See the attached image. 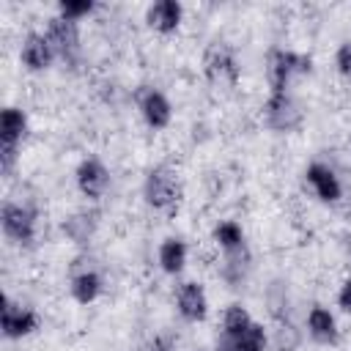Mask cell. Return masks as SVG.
I'll return each mask as SVG.
<instances>
[{"label": "cell", "instance_id": "cell-1", "mask_svg": "<svg viewBox=\"0 0 351 351\" xmlns=\"http://www.w3.org/2000/svg\"><path fill=\"white\" fill-rule=\"evenodd\" d=\"M266 71H269L271 93H282L296 77H304L313 71V58L302 52H291V49H271Z\"/></svg>", "mask_w": 351, "mask_h": 351}, {"label": "cell", "instance_id": "cell-2", "mask_svg": "<svg viewBox=\"0 0 351 351\" xmlns=\"http://www.w3.org/2000/svg\"><path fill=\"white\" fill-rule=\"evenodd\" d=\"M203 74L211 85H236L239 63L233 49L225 41H211L203 52Z\"/></svg>", "mask_w": 351, "mask_h": 351}, {"label": "cell", "instance_id": "cell-3", "mask_svg": "<svg viewBox=\"0 0 351 351\" xmlns=\"http://www.w3.org/2000/svg\"><path fill=\"white\" fill-rule=\"evenodd\" d=\"M263 112H266L269 129H274V132H296L304 123V110H302L299 99L293 93H288V90L271 93L266 107H263Z\"/></svg>", "mask_w": 351, "mask_h": 351}, {"label": "cell", "instance_id": "cell-4", "mask_svg": "<svg viewBox=\"0 0 351 351\" xmlns=\"http://www.w3.org/2000/svg\"><path fill=\"white\" fill-rule=\"evenodd\" d=\"M3 233L16 244H30L36 239V211L19 203H5L0 211Z\"/></svg>", "mask_w": 351, "mask_h": 351}, {"label": "cell", "instance_id": "cell-5", "mask_svg": "<svg viewBox=\"0 0 351 351\" xmlns=\"http://www.w3.org/2000/svg\"><path fill=\"white\" fill-rule=\"evenodd\" d=\"M0 329L5 337L16 340V337H27L38 329V313L27 310L22 304H16L11 296H3V307H0Z\"/></svg>", "mask_w": 351, "mask_h": 351}, {"label": "cell", "instance_id": "cell-6", "mask_svg": "<svg viewBox=\"0 0 351 351\" xmlns=\"http://www.w3.org/2000/svg\"><path fill=\"white\" fill-rule=\"evenodd\" d=\"M143 195H145V203L151 208H167L178 200V181L167 167H154L145 176Z\"/></svg>", "mask_w": 351, "mask_h": 351}, {"label": "cell", "instance_id": "cell-7", "mask_svg": "<svg viewBox=\"0 0 351 351\" xmlns=\"http://www.w3.org/2000/svg\"><path fill=\"white\" fill-rule=\"evenodd\" d=\"M137 107H140V112L151 129H165L173 118V107H170L167 96L156 88H148V85H143L137 90Z\"/></svg>", "mask_w": 351, "mask_h": 351}, {"label": "cell", "instance_id": "cell-8", "mask_svg": "<svg viewBox=\"0 0 351 351\" xmlns=\"http://www.w3.org/2000/svg\"><path fill=\"white\" fill-rule=\"evenodd\" d=\"M77 186H80V192L85 197L99 200L110 186V170L104 167V162L96 159V156L82 159L80 167H77Z\"/></svg>", "mask_w": 351, "mask_h": 351}, {"label": "cell", "instance_id": "cell-9", "mask_svg": "<svg viewBox=\"0 0 351 351\" xmlns=\"http://www.w3.org/2000/svg\"><path fill=\"white\" fill-rule=\"evenodd\" d=\"M47 38L55 49V55L71 60L77 52H80V27L77 22L71 19H63V16H52L49 25H47Z\"/></svg>", "mask_w": 351, "mask_h": 351}, {"label": "cell", "instance_id": "cell-10", "mask_svg": "<svg viewBox=\"0 0 351 351\" xmlns=\"http://www.w3.org/2000/svg\"><path fill=\"white\" fill-rule=\"evenodd\" d=\"M19 58H22V63H25V69H30V71H44V69L52 66V60H55L58 55H55V49H52V44H49L47 33H36V30H33V33L25 36Z\"/></svg>", "mask_w": 351, "mask_h": 351}, {"label": "cell", "instance_id": "cell-11", "mask_svg": "<svg viewBox=\"0 0 351 351\" xmlns=\"http://www.w3.org/2000/svg\"><path fill=\"white\" fill-rule=\"evenodd\" d=\"M304 178H307V184L313 186V192H315L324 203L340 200L343 186H340V181H337V176H335L332 167H326V165H321V162H313V165H307Z\"/></svg>", "mask_w": 351, "mask_h": 351}, {"label": "cell", "instance_id": "cell-12", "mask_svg": "<svg viewBox=\"0 0 351 351\" xmlns=\"http://www.w3.org/2000/svg\"><path fill=\"white\" fill-rule=\"evenodd\" d=\"M178 313H181V318H186V321H203L206 315H208V299H206V291H203V285L200 282H184L181 288H178Z\"/></svg>", "mask_w": 351, "mask_h": 351}, {"label": "cell", "instance_id": "cell-13", "mask_svg": "<svg viewBox=\"0 0 351 351\" xmlns=\"http://www.w3.org/2000/svg\"><path fill=\"white\" fill-rule=\"evenodd\" d=\"M181 16H184V8H181V3H176V0H156V3H151L148 11H145V22H148L156 33H173V30H178Z\"/></svg>", "mask_w": 351, "mask_h": 351}, {"label": "cell", "instance_id": "cell-14", "mask_svg": "<svg viewBox=\"0 0 351 351\" xmlns=\"http://www.w3.org/2000/svg\"><path fill=\"white\" fill-rule=\"evenodd\" d=\"M263 348H266V329L255 321L241 335H222L217 340V351H263Z\"/></svg>", "mask_w": 351, "mask_h": 351}, {"label": "cell", "instance_id": "cell-15", "mask_svg": "<svg viewBox=\"0 0 351 351\" xmlns=\"http://www.w3.org/2000/svg\"><path fill=\"white\" fill-rule=\"evenodd\" d=\"M25 134H27V115L19 107H5L0 112V145L19 148Z\"/></svg>", "mask_w": 351, "mask_h": 351}, {"label": "cell", "instance_id": "cell-16", "mask_svg": "<svg viewBox=\"0 0 351 351\" xmlns=\"http://www.w3.org/2000/svg\"><path fill=\"white\" fill-rule=\"evenodd\" d=\"M307 332L315 343H324V346H335L337 343V324H335V315L315 304L310 313H307Z\"/></svg>", "mask_w": 351, "mask_h": 351}, {"label": "cell", "instance_id": "cell-17", "mask_svg": "<svg viewBox=\"0 0 351 351\" xmlns=\"http://www.w3.org/2000/svg\"><path fill=\"white\" fill-rule=\"evenodd\" d=\"M186 263V244L181 239H165L159 244V266L167 274H181Z\"/></svg>", "mask_w": 351, "mask_h": 351}, {"label": "cell", "instance_id": "cell-18", "mask_svg": "<svg viewBox=\"0 0 351 351\" xmlns=\"http://www.w3.org/2000/svg\"><path fill=\"white\" fill-rule=\"evenodd\" d=\"M99 293H101V277L96 271H80V274L71 277V296H74V302L90 304V302L99 299Z\"/></svg>", "mask_w": 351, "mask_h": 351}, {"label": "cell", "instance_id": "cell-19", "mask_svg": "<svg viewBox=\"0 0 351 351\" xmlns=\"http://www.w3.org/2000/svg\"><path fill=\"white\" fill-rule=\"evenodd\" d=\"M214 241L225 250V252H236V250H244V230L239 222L233 219H225L214 228Z\"/></svg>", "mask_w": 351, "mask_h": 351}, {"label": "cell", "instance_id": "cell-20", "mask_svg": "<svg viewBox=\"0 0 351 351\" xmlns=\"http://www.w3.org/2000/svg\"><path fill=\"white\" fill-rule=\"evenodd\" d=\"M93 228H96V217H93V214H74L71 219L63 222L66 236H71L77 244H85V241L90 239Z\"/></svg>", "mask_w": 351, "mask_h": 351}, {"label": "cell", "instance_id": "cell-21", "mask_svg": "<svg viewBox=\"0 0 351 351\" xmlns=\"http://www.w3.org/2000/svg\"><path fill=\"white\" fill-rule=\"evenodd\" d=\"M250 326H252L250 313H247L241 304H228L225 318H222V335H241V332L250 329Z\"/></svg>", "mask_w": 351, "mask_h": 351}, {"label": "cell", "instance_id": "cell-22", "mask_svg": "<svg viewBox=\"0 0 351 351\" xmlns=\"http://www.w3.org/2000/svg\"><path fill=\"white\" fill-rule=\"evenodd\" d=\"M93 8H96V3H90V0H60L58 3V16L77 22V19L88 16Z\"/></svg>", "mask_w": 351, "mask_h": 351}, {"label": "cell", "instance_id": "cell-23", "mask_svg": "<svg viewBox=\"0 0 351 351\" xmlns=\"http://www.w3.org/2000/svg\"><path fill=\"white\" fill-rule=\"evenodd\" d=\"M335 66H337V71H340L343 77H351V41L340 44V49H337V55H335Z\"/></svg>", "mask_w": 351, "mask_h": 351}, {"label": "cell", "instance_id": "cell-24", "mask_svg": "<svg viewBox=\"0 0 351 351\" xmlns=\"http://www.w3.org/2000/svg\"><path fill=\"white\" fill-rule=\"evenodd\" d=\"M145 351H176V343H173V337H167V335H156V337L148 343Z\"/></svg>", "mask_w": 351, "mask_h": 351}, {"label": "cell", "instance_id": "cell-25", "mask_svg": "<svg viewBox=\"0 0 351 351\" xmlns=\"http://www.w3.org/2000/svg\"><path fill=\"white\" fill-rule=\"evenodd\" d=\"M337 304H340L346 313H351V277L343 282V288H340V293H337Z\"/></svg>", "mask_w": 351, "mask_h": 351}]
</instances>
